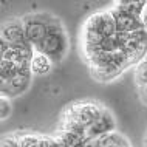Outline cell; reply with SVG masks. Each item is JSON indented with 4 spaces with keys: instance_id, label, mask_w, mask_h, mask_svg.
I'll list each match as a JSON object with an SVG mask.
<instances>
[{
    "instance_id": "obj_9",
    "label": "cell",
    "mask_w": 147,
    "mask_h": 147,
    "mask_svg": "<svg viewBox=\"0 0 147 147\" xmlns=\"http://www.w3.org/2000/svg\"><path fill=\"white\" fill-rule=\"evenodd\" d=\"M53 67H54V62L47 54L34 50V54L30 62V70L33 73V76H47L48 73H51Z\"/></svg>"
},
{
    "instance_id": "obj_11",
    "label": "cell",
    "mask_w": 147,
    "mask_h": 147,
    "mask_svg": "<svg viewBox=\"0 0 147 147\" xmlns=\"http://www.w3.org/2000/svg\"><path fill=\"white\" fill-rule=\"evenodd\" d=\"M19 71V67L14 65L13 62L6 61V59H0V82L5 84V82L11 81Z\"/></svg>"
},
{
    "instance_id": "obj_20",
    "label": "cell",
    "mask_w": 147,
    "mask_h": 147,
    "mask_svg": "<svg viewBox=\"0 0 147 147\" xmlns=\"http://www.w3.org/2000/svg\"><path fill=\"white\" fill-rule=\"evenodd\" d=\"M129 147H133V146H129Z\"/></svg>"
},
{
    "instance_id": "obj_16",
    "label": "cell",
    "mask_w": 147,
    "mask_h": 147,
    "mask_svg": "<svg viewBox=\"0 0 147 147\" xmlns=\"http://www.w3.org/2000/svg\"><path fill=\"white\" fill-rule=\"evenodd\" d=\"M138 96H140V101L144 105H147V87H142V88H138Z\"/></svg>"
},
{
    "instance_id": "obj_14",
    "label": "cell",
    "mask_w": 147,
    "mask_h": 147,
    "mask_svg": "<svg viewBox=\"0 0 147 147\" xmlns=\"http://www.w3.org/2000/svg\"><path fill=\"white\" fill-rule=\"evenodd\" d=\"M0 147H19L14 132L2 135V136H0Z\"/></svg>"
},
{
    "instance_id": "obj_12",
    "label": "cell",
    "mask_w": 147,
    "mask_h": 147,
    "mask_svg": "<svg viewBox=\"0 0 147 147\" xmlns=\"http://www.w3.org/2000/svg\"><path fill=\"white\" fill-rule=\"evenodd\" d=\"M133 79H135V85H136V88L147 87V57L135 67Z\"/></svg>"
},
{
    "instance_id": "obj_10",
    "label": "cell",
    "mask_w": 147,
    "mask_h": 147,
    "mask_svg": "<svg viewBox=\"0 0 147 147\" xmlns=\"http://www.w3.org/2000/svg\"><path fill=\"white\" fill-rule=\"evenodd\" d=\"M14 135L19 147H42L43 144L42 133H36L31 130H16Z\"/></svg>"
},
{
    "instance_id": "obj_4",
    "label": "cell",
    "mask_w": 147,
    "mask_h": 147,
    "mask_svg": "<svg viewBox=\"0 0 147 147\" xmlns=\"http://www.w3.org/2000/svg\"><path fill=\"white\" fill-rule=\"evenodd\" d=\"M53 17L54 16L50 13H31V14H25L22 17L26 40L33 48H36L43 40V37L48 33Z\"/></svg>"
},
{
    "instance_id": "obj_2",
    "label": "cell",
    "mask_w": 147,
    "mask_h": 147,
    "mask_svg": "<svg viewBox=\"0 0 147 147\" xmlns=\"http://www.w3.org/2000/svg\"><path fill=\"white\" fill-rule=\"evenodd\" d=\"M116 33V23L110 8L96 11L88 16L82 25L81 47H98L104 39L113 37Z\"/></svg>"
},
{
    "instance_id": "obj_7",
    "label": "cell",
    "mask_w": 147,
    "mask_h": 147,
    "mask_svg": "<svg viewBox=\"0 0 147 147\" xmlns=\"http://www.w3.org/2000/svg\"><path fill=\"white\" fill-rule=\"evenodd\" d=\"M0 36L8 42V45H30L23 30L22 17H14L0 23Z\"/></svg>"
},
{
    "instance_id": "obj_19",
    "label": "cell",
    "mask_w": 147,
    "mask_h": 147,
    "mask_svg": "<svg viewBox=\"0 0 147 147\" xmlns=\"http://www.w3.org/2000/svg\"><path fill=\"white\" fill-rule=\"evenodd\" d=\"M0 88H2V82H0Z\"/></svg>"
},
{
    "instance_id": "obj_6",
    "label": "cell",
    "mask_w": 147,
    "mask_h": 147,
    "mask_svg": "<svg viewBox=\"0 0 147 147\" xmlns=\"http://www.w3.org/2000/svg\"><path fill=\"white\" fill-rule=\"evenodd\" d=\"M113 132H116V119H115L113 113L105 107L101 116H99L96 121H94L93 124L87 129L85 140L87 141L99 140V138L105 136V135H110Z\"/></svg>"
},
{
    "instance_id": "obj_18",
    "label": "cell",
    "mask_w": 147,
    "mask_h": 147,
    "mask_svg": "<svg viewBox=\"0 0 147 147\" xmlns=\"http://www.w3.org/2000/svg\"><path fill=\"white\" fill-rule=\"evenodd\" d=\"M142 146L147 147V133H146V136H144V141H142Z\"/></svg>"
},
{
    "instance_id": "obj_3",
    "label": "cell",
    "mask_w": 147,
    "mask_h": 147,
    "mask_svg": "<svg viewBox=\"0 0 147 147\" xmlns=\"http://www.w3.org/2000/svg\"><path fill=\"white\" fill-rule=\"evenodd\" d=\"M68 48H70V40H68L67 30H65V26H63L61 19L54 16L53 20L50 23L48 33H47L43 40L34 50L47 54L54 62V65H56V63H61L67 57Z\"/></svg>"
},
{
    "instance_id": "obj_1",
    "label": "cell",
    "mask_w": 147,
    "mask_h": 147,
    "mask_svg": "<svg viewBox=\"0 0 147 147\" xmlns=\"http://www.w3.org/2000/svg\"><path fill=\"white\" fill-rule=\"evenodd\" d=\"M105 105L93 99H84V101H74L67 104L59 115V130L78 133L85 138L87 129L93 124L102 115Z\"/></svg>"
},
{
    "instance_id": "obj_5",
    "label": "cell",
    "mask_w": 147,
    "mask_h": 147,
    "mask_svg": "<svg viewBox=\"0 0 147 147\" xmlns=\"http://www.w3.org/2000/svg\"><path fill=\"white\" fill-rule=\"evenodd\" d=\"M31 82H33V73H31L30 67H19L17 74L11 81L2 84L0 96L9 99V101L14 98H19L25 91H28V88L31 87Z\"/></svg>"
},
{
    "instance_id": "obj_15",
    "label": "cell",
    "mask_w": 147,
    "mask_h": 147,
    "mask_svg": "<svg viewBox=\"0 0 147 147\" xmlns=\"http://www.w3.org/2000/svg\"><path fill=\"white\" fill-rule=\"evenodd\" d=\"M8 48H9L8 42H6L5 39L2 37V36H0V59H3V57H5V54H6Z\"/></svg>"
},
{
    "instance_id": "obj_8",
    "label": "cell",
    "mask_w": 147,
    "mask_h": 147,
    "mask_svg": "<svg viewBox=\"0 0 147 147\" xmlns=\"http://www.w3.org/2000/svg\"><path fill=\"white\" fill-rule=\"evenodd\" d=\"M33 54H34V48L31 45H13L8 48L3 59L13 62L17 67H30Z\"/></svg>"
},
{
    "instance_id": "obj_17",
    "label": "cell",
    "mask_w": 147,
    "mask_h": 147,
    "mask_svg": "<svg viewBox=\"0 0 147 147\" xmlns=\"http://www.w3.org/2000/svg\"><path fill=\"white\" fill-rule=\"evenodd\" d=\"M74 147H96V140H93V141H87V140H84V141L79 142V144H76Z\"/></svg>"
},
{
    "instance_id": "obj_13",
    "label": "cell",
    "mask_w": 147,
    "mask_h": 147,
    "mask_svg": "<svg viewBox=\"0 0 147 147\" xmlns=\"http://www.w3.org/2000/svg\"><path fill=\"white\" fill-rule=\"evenodd\" d=\"M11 112H13V107H11V101L6 98L0 96V121H5L11 116Z\"/></svg>"
}]
</instances>
